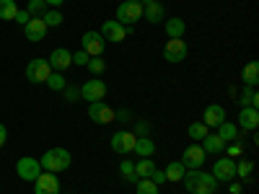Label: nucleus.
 <instances>
[{
    "instance_id": "nucleus-1",
    "label": "nucleus",
    "mask_w": 259,
    "mask_h": 194,
    "mask_svg": "<svg viewBox=\"0 0 259 194\" xmlns=\"http://www.w3.org/2000/svg\"><path fill=\"white\" fill-rule=\"evenodd\" d=\"M184 189L192 194H215L218 191V181H215L212 174H205V171H187L182 176Z\"/></svg>"
},
{
    "instance_id": "nucleus-2",
    "label": "nucleus",
    "mask_w": 259,
    "mask_h": 194,
    "mask_svg": "<svg viewBox=\"0 0 259 194\" xmlns=\"http://www.w3.org/2000/svg\"><path fill=\"white\" fill-rule=\"evenodd\" d=\"M70 153L65 148H50L45 156L39 158V163H41V168L45 171H50V174H60V171H65V168H70Z\"/></svg>"
},
{
    "instance_id": "nucleus-3",
    "label": "nucleus",
    "mask_w": 259,
    "mask_h": 194,
    "mask_svg": "<svg viewBox=\"0 0 259 194\" xmlns=\"http://www.w3.org/2000/svg\"><path fill=\"white\" fill-rule=\"evenodd\" d=\"M143 18V6H140V0H122V3L117 6V18L114 21H119L122 26H133V24H138V21Z\"/></svg>"
},
{
    "instance_id": "nucleus-4",
    "label": "nucleus",
    "mask_w": 259,
    "mask_h": 194,
    "mask_svg": "<svg viewBox=\"0 0 259 194\" xmlns=\"http://www.w3.org/2000/svg\"><path fill=\"white\" fill-rule=\"evenodd\" d=\"M89 119L96 124H112L117 119V112L106 101H91L89 104Z\"/></svg>"
},
{
    "instance_id": "nucleus-5",
    "label": "nucleus",
    "mask_w": 259,
    "mask_h": 194,
    "mask_svg": "<svg viewBox=\"0 0 259 194\" xmlns=\"http://www.w3.org/2000/svg\"><path fill=\"white\" fill-rule=\"evenodd\" d=\"M205 158H207V153L202 150V145H200V142H192V145H187V148H184L182 163H184V168H187V171H200V168H202V163H205Z\"/></svg>"
},
{
    "instance_id": "nucleus-6",
    "label": "nucleus",
    "mask_w": 259,
    "mask_h": 194,
    "mask_svg": "<svg viewBox=\"0 0 259 194\" xmlns=\"http://www.w3.org/2000/svg\"><path fill=\"white\" fill-rule=\"evenodd\" d=\"M104 96H106V83L101 80V78H89L83 85H80V99H85V101H104Z\"/></svg>"
},
{
    "instance_id": "nucleus-7",
    "label": "nucleus",
    "mask_w": 259,
    "mask_h": 194,
    "mask_svg": "<svg viewBox=\"0 0 259 194\" xmlns=\"http://www.w3.org/2000/svg\"><path fill=\"white\" fill-rule=\"evenodd\" d=\"M50 73H52L50 62L41 60V57H36V60H31V62L26 65V80H29V83H45V80L50 78Z\"/></svg>"
},
{
    "instance_id": "nucleus-8",
    "label": "nucleus",
    "mask_w": 259,
    "mask_h": 194,
    "mask_svg": "<svg viewBox=\"0 0 259 194\" xmlns=\"http://www.w3.org/2000/svg\"><path fill=\"white\" fill-rule=\"evenodd\" d=\"M16 174L18 179H24V181H36V176L41 174V163L31 156H24L18 163H16Z\"/></svg>"
},
{
    "instance_id": "nucleus-9",
    "label": "nucleus",
    "mask_w": 259,
    "mask_h": 194,
    "mask_svg": "<svg viewBox=\"0 0 259 194\" xmlns=\"http://www.w3.org/2000/svg\"><path fill=\"white\" fill-rule=\"evenodd\" d=\"M135 135L130 132V129H119V132L112 135V150L119 156H127V153H133V148H135Z\"/></svg>"
},
{
    "instance_id": "nucleus-10",
    "label": "nucleus",
    "mask_w": 259,
    "mask_h": 194,
    "mask_svg": "<svg viewBox=\"0 0 259 194\" xmlns=\"http://www.w3.org/2000/svg\"><path fill=\"white\" fill-rule=\"evenodd\" d=\"M104 47H106V41H104V36L99 31H85L80 36V50H85L91 57H101Z\"/></svg>"
},
{
    "instance_id": "nucleus-11",
    "label": "nucleus",
    "mask_w": 259,
    "mask_h": 194,
    "mask_svg": "<svg viewBox=\"0 0 259 194\" xmlns=\"http://www.w3.org/2000/svg\"><path fill=\"white\" fill-rule=\"evenodd\" d=\"M99 34L104 36V41H114V44H119V41L130 34V29H127V26H122L119 21H114V18H112V21H104Z\"/></svg>"
},
{
    "instance_id": "nucleus-12",
    "label": "nucleus",
    "mask_w": 259,
    "mask_h": 194,
    "mask_svg": "<svg viewBox=\"0 0 259 194\" xmlns=\"http://www.w3.org/2000/svg\"><path fill=\"white\" fill-rule=\"evenodd\" d=\"M163 57H166V62H171V65L184 62V57H187L184 39H168L166 44H163Z\"/></svg>"
},
{
    "instance_id": "nucleus-13",
    "label": "nucleus",
    "mask_w": 259,
    "mask_h": 194,
    "mask_svg": "<svg viewBox=\"0 0 259 194\" xmlns=\"http://www.w3.org/2000/svg\"><path fill=\"white\" fill-rule=\"evenodd\" d=\"M212 176H215V181H233L236 179V161L228 158V156L215 161L212 163Z\"/></svg>"
},
{
    "instance_id": "nucleus-14",
    "label": "nucleus",
    "mask_w": 259,
    "mask_h": 194,
    "mask_svg": "<svg viewBox=\"0 0 259 194\" xmlns=\"http://www.w3.org/2000/svg\"><path fill=\"white\" fill-rule=\"evenodd\" d=\"M236 119H239L236 127H239L241 132H254V129L259 127V112L254 109V106H241V112H239Z\"/></svg>"
},
{
    "instance_id": "nucleus-15",
    "label": "nucleus",
    "mask_w": 259,
    "mask_h": 194,
    "mask_svg": "<svg viewBox=\"0 0 259 194\" xmlns=\"http://www.w3.org/2000/svg\"><path fill=\"white\" fill-rule=\"evenodd\" d=\"M34 194H60V181H57V174H39L36 176V186H34Z\"/></svg>"
},
{
    "instance_id": "nucleus-16",
    "label": "nucleus",
    "mask_w": 259,
    "mask_h": 194,
    "mask_svg": "<svg viewBox=\"0 0 259 194\" xmlns=\"http://www.w3.org/2000/svg\"><path fill=\"white\" fill-rule=\"evenodd\" d=\"M50 68L52 70H57V73H62L65 68H70L73 65V52H68L65 47H57V50H52V55H50Z\"/></svg>"
},
{
    "instance_id": "nucleus-17",
    "label": "nucleus",
    "mask_w": 259,
    "mask_h": 194,
    "mask_svg": "<svg viewBox=\"0 0 259 194\" xmlns=\"http://www.w3.org/2000/svg\"><path fill=\"white\" fill-rule=\"evenodd\" d=\"M218 137L228 145V142H244V132L239 127H236L233 122H223V124H218Z\"/></svg>"
},
{
    "instance_id": "nucleus-18",
    "label": "nucleus",
    "mask_w": 259,
    "mask_h": 194,
    "mask_svg": "<svg viewBox=\"0 0 259 194\" xmlns=\"http://www.w3.org/2000/svg\"><path fill=\"white\" fill-rule=\"evenodd\" d=\"M24 36L29 39V41H41L47 36V26H45V21L41 18H31L29 24L24 26Z\"/></svg>"
},
{
    "instance_id": "nucleus-19",
    "label": "nucleus",
    "mask_w": 259,
    "mask_h": 194,
    "mask_svg": "<svg viewBox=\"0 0 259 194\" xmlns=\"http://www.w3.org/2000/svg\"><path fill=\"white\" fill-rule=\"evenodd\" d=\"M163 13H166V8H163V3H158V0H150V3L143 6V18L148 21V24H161Z\"/></svg>"
},
{
    "instance_id": "nucleus-20",
    "label": "nucleus",
    "mask_w": 259,
    "mask_h": 194,
    "mask_svg": "<svg viewBox=\"0 0 259 194\" xmlns=\"http://www.w3.org/2000/svg\"><path fill=\"white\" fill-rule=\"evenodd\" d=\"M226 122V109L221 104H210L207 109H205V124L207 127H218Z\"/></svg>"
},
{
    "instance_id": "nucleus-21",
    "label": "nucleus",
    "mask_w": 259,
    "mask_h": 194,
    "mask_svg": "<svg viewBox=\"0 0 259 194\" xmlns=\"http://www.w3.org/2000/svg\"><path fill=\"white\" fill-rule=\"evenodd\" d=\"M163 29H166V36H168V39H182V36H184V31H187V24H184L182 18L171 16V18H166Z\"/></svg>"
},
{
    "instance_id": "nucleus-22",
    "label": "nucleus",
    "mask_w": 259,
    "mask_h": 194,
    "mask_svg": "<svg viewBox=\"0 0 259 194\" xmlns=\"http://www.w3.org/2000/svg\"><path fill=\"white\" fill-rule=\"evenodd\" d=\"M200 145H202V150H205L207 156H218V153H223V150H226V142L218 135H207L205 140H200Z\"/></svg>"
},
{
    "instance_id": "nucleus-23",
    "label": "nucleus",
    "mask_w": 259,
    "mask_h": 194,
    "mask_svg": "<svg viewBox=\"0 0 259 194\" xmlns=\"http://www.w3.org/2000/svg\"><path fill=\"white\" fill-rule=\"evenodd\" d=\"M241 78H244V85H249V88H256L259 83V62H246L244 70H241Z\"/></svg>"
},
{
    "instance_id": "nucleus-24",
    "label": "nucleus",
    "mask_w": 259,
    "mask_h": 194,
    "mask_svg": "<svg viewBox=\"0 0 259 194\" xmlns=\"http://www.w3.org/2000/svg\"><path fill=\"white\" fill-rule=\"evenodd\" d=\"M133 153H138L140 158H150V156L156 153V145H153V140H150V137H138Z\"/></svg>"
},
{
    "instance_id": "nucleus-25",
    "label": "nucleus",
    "mask_w": 259,
    "mask_h": 194,
    "mask_svg": "<svg viewBox=\"0 0 259 194\" xmlns=\"http://www.w3.org/2000/svg\"><path fill=\"white\" fill-rule=\"evenodd\" d=\"M163 174H166V181H182V176L187 174V168H184L182 161H171Z\"/></svg>"
},
{
    "instance_id": "nucleus-26",
    "label": "nucleus",
    "mask_w": 259,
    "mask_h": 194,
    "mask_svg": "<svg viewBox=\"0 0 259 194\" xmlns=\"http://www.w3.org/2000/svg\"><path fill=\"white\" fill-rule=\"evenodd\" d=\"M45 83H47V88H50V91H55V93H62V91H65V85H68L65 75H62V73H57V70H52V73H50V78H47Z\"/></svg>"
},
{
    "instance_id": "nucleus-27",
    "label": "nucleus",
    "mask_w": 259,
    "mask_h": 194,
    "mask_svg": "<svg viewBox=\"0 0 259 194\" xmlns=\"http://www.w3.org/2000/svg\"><path fill=\"white\" fill-rule=\"evenodd\" d=\"M187 132H189L192 140H205V137L210 135V127H207L205 122H192V124L187 127Z\"/></svg>"
},
{
    "instance_id": "nucleus-28",
    "label": "nucleus",
    "mask_w": 259,
    "mask_h": 194,
    "mask_svg": "<svg viewBox=\"0 0 259 194\" xmlns=\"http://www.w3.org/2000/svg\"><path fill=\"white\" fill-rule=\"evenodd\" d=\"M119 174H122V179H124L127 184H138V181H140L138 174H135V163H133V161H122V163H119Z\"/></svg>"
},
{
    "instance_id": "nucleus-29",
    "label": "nucleus",
    "mask_w": 259,
    "mask_h": 194,
    "mask_svg": "<svg viewBox=\"0 0 259 194\" xmlns=\"http://www.w3.org/2000/svg\"><path fill=\"white\" fill-rule=\"evenodd\" d=\"M236 101H239V106H254V109L259 106V96H256V91H254V88H249V85H244L241 96L236 99Z\"/></svg>"
},
{
    "instance_id": "nucleus-30",
    "label": "nucleus",
    "mask_w": 259,
    "mask_h": 194,
    "mask_svg": "<svg viewBox=\"0 0 259 194\" xmlns=\"http://www.w3.org/2000/svg\"><path fill=\"white\" fill-rule=\"evenodd\" d=\"M156 171V163L150 161V158H140L138 163H135V174H138V179H148L150 174Z\"/></svg>"
},
{
    "instance_id": "nucleus-31",
    "label": "nucleus",
    "mask_w": 259,
    "mask_h": 194,
    "mask_svg": "<svg viewBox=\"0 0 259 194\" xmlns=\"http://www.w3.org/2000/svg\"><path fill=\"white\" fill-rule=\"evenodd\" d=\"M16 13H18L16 0H0V18H3V21H13Z\"/></svg>"
},
{
    "instance_id": "nucleus-32",
    "label": "nucleus",
    "mask_w": 259,
    "mask_h": 194,
    "mask_svg": "<svg viewBox=\"0 0 259 194\" xmlns=\"http://www.w3.org/2000/svg\"><path fill=\"white\" fill-rule=\"evenodd\" d=\"M39 18L45 21V26H47V29H50V26H60V24H62V13H60L57 8H50V11H45V13H41Z\"/></svg>"
},
{
    "instance_id": "nucleus-33",
    "label": "nucleus",
    "mask_w": 259,
    "mask_h": 194,
    "mask_svg": "<svg viewBox=\"0 0 259 194\" xmlns=\"http://www.w3.org/2000/svg\"><path fill=\"white\" fill-rule=\"evenodd\" d=\"M254 171V161H236V176H241L244 181L251 176Z\"/></svg>"
},
{
    "instance_id": "nucleus-34",
    "label": "nucleus",
    "mask_w": 259,
    "mask_h": 194,
    "mask_svg": "<svg viewBox=\"0 0 259 194\" xmlns=\"http://www.w3.org/2000/svg\"><path fill=\"white\" fill-rule=\"evenodd\" d=\"M135 191L138 194H158V184H153L150 179H140L135 184Z\"/></svg>"
},
{
    "instance_id": "nucleus-35",
    "label": "nucleus",
    "mask_w": 259,
    "mask_h": 194,
    "mask_svg": "<svg viewBox=\"0 0 259 194\" xmlns=\"http://www.w3.org/2000/svg\"><path fill=\"white\" fill-rule=\"evenodd\" d=\"M85 68H89V73L94 75V78H99L104 70H106V62L101 60V57H91L89 60V65H85Z\"/></svg>"
},
{
    "instance_id": "nucleus-36",
    "label": "nucleus",
    "mask_w": 259,
    "mask_h": 194,
    "mask_svg": "<svg viewBox=\"0 0 259 194\" xmlns=\"http://www.w3.org/2000/svg\"><path fill=\"white\" fill-rule=\"evenodd\" d=\"M26 11L31 13V18H39L41 13L47 11V3H45V0H29V6H26Z\"/></svg>"
},
{
    "instance_id": "nucleus-37",
    "label": "nucleus",
    "mask_w": 259,
    "mask_h": 194,
    "mask_svg": "<svg viewBox=\"0 0 259 194\" xmlns=\"http://www.w3.org/2000/svg\"><path fill=\"white\" fill-rule=\"evenodd\" d=\"M89 60H91V55L85 52V50L73 52V65H78V68H85V65H89Z\"/></svg>"
},
{
    "instance_id": "nucleus-38",
    "label": "nucleus",
    "mask_w": 259,
    "mask_h": 194,
    "mask_svg": "<svg viewBox=\"0 0 259 194\" xmlns=\"http://www.w3.org/2000/svg\"><path fill=\"white\" fill-rule=\"evenodd\" d=\"M133 135H135V137H148V135H150V124L143 122V119H138V124H135V129H133Z\"/></svg>"
},
{
    "instance_id": "nucleus-39",
    "label": "nucleus",
    "mask_w": 259,
    "mask_h": 194,
    "mask_svg": "<svg viewBox=\"0 0 259 194\" xmlns=\"http://www.w3.org/2000/svg\"><path fill=\"white\" fill-rule=\"evenodd\" d=\"M241 145H244V142H228V145H226V148H228V158H233V161L239 158V156H241Z\"/></svg>"
},
{
    "instance_id": "nucleus-40",
    "label": "nucleus",
    "mask_w": 259,
    "mask_h": 194,
    "mask_svg": "<svg viewBox=\"0 0 259 194\" xmlns=\"http://www.w3.org/2000/svg\"><path fill=\"white\" fill-rule=\"evenodd\" d=\"M13 21H18V24H21V26H26V24H29V21H31V13H29L26 8H24V11H21V8H18V13H16V18H13Z\"/></svg>"
},
{
    "instance_id": "nucleus-41",
    "label": "nucleus",
    "mask_w": 259,
    "mask_h": 194,
    "mask_svg": "<svg viewBox=\"0 0 259 194\" xmlns=\"http://www.w3.org/2000/svg\"><path fill=\"white\" fill-rule=\"evenodd\" d=\"M65 99H68V101H78V96H80V91L78 88H73V85H65Z\"/></svg>"
},
{
    "instance_id": "nucleus-42",
    "label": "nucleus",
    "mask_w": 259,
    "mask_h": 194,
    "mask_svg": "<svg viewBox=\"0 0 259 194\" xmlns=\"http://www.w3.org/2000/svg\"><path fill=\"white\" fill-rule=\"evenodd\" d=\"M148 179H150V181H153V184H163V181H166V174H163V171H161V168H156V171H153V174H150Z\"/></svg>"
},
{
    "instance_id": "nucleus-43",
    "label": "nucleus",
    "mask_w": 259,
    "mask_h": 194,
    "mask_svg": "<svg viewBox=\"0 0 259 194\" xmlns=\"http://www.w3.org/2000/svg\"><path fill=\"white\" fill-rule=\"evenodd\" d=\"M228 194H241V184H239V181H233L231 189H228Z\"/></svg>"
},
{
    "instance_id": "nucleus-44",
    "label": "nucleus",
    "mask_w": 259,
    "mask_h": 194,
    "mask_svg": "<svg viewBox=\"0 0 259 194\" xmlns=\"http://www.w3.org/2000/svg\"><path fill=\"white\" fill-rule=\"evenodd\" d=\"M6 137H8V132H6V127H3V124H0V148H3V145H6Z\"/></svg>"
},
{
    "instance_id": "nucleus-45",
    "label": "nucleus",
    "mask_w": 259,
    "mask_h": 194,
    "mask_svg": "<svg viewBox=\"0 0 259 194\" xmlns=\"http://www.w3.org/2000/svg\"><path fill=\"white\" fill-rule=\"evenodd\" d=\"M45 3H47V6H52V8H60V6L65 3V0H45Z\"/></svg>"
},
{
    "instance_id": "nucleus-46",
    "label": "nucleus",
    "mask_w": 259,
    "mask_h": 194,
    "mask_svg": "<svg viewBox=\"0 0 259 194\" xmlns=\"http://www.w3.org/2000/svg\"><path fill=\"white\" fill-rule=\"evenodd\" d=\"M117 117H119V122H127V117H130V112H127V109H122V112H119Z\"/></svg>"
}]
</instances>
